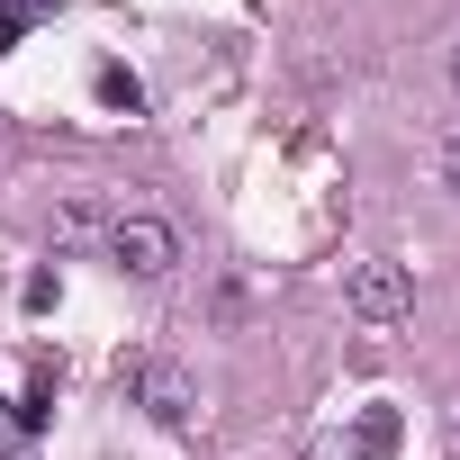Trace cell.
<instances>
[{
	"label": "cell",
	"mask_w": 460,
	"mask_h": 460,
	"mask_svg": "<svg viewBox=\"0 0 460 460\" xmlns=\"http://www.w3.org/2000/svg\"><path fill=\"white\" fill-rule=\"evenodd\" d=\"M91 235H109L100 199H64V217H55V244H91Z\"/></svg>",
	"instance_id": "obj_4"
},
{
	"label": "cell",
	"mask_w": 460,
	"mask_h": 460,
	"mask_svg": "<svg viewBox=\"0 0 460 460\" xmlns=\"http://www.w3.org/2000/svg\"><path fill=\"white\" fill-rule=\"evenodd\" d=\"M343 298H352V316H361L370 334H388V325H406V316H415V271H406L397 253H370V262H352Z\"/></svg>",
	"instance_id": "obj_2"
},
{
	"label": "cell",
	"mask_w": 460,
	"mask_h": 460,
	"mask_svg": "<svg viewBox=\"0 0 460 460\" xmlns=\"http://www.w3.org/2000/svg\"><path fill=\"white\" fill-rule=\"evenodd\" d=\"M298 460H361V442H352V433H316Z\"/></svg>",
	"instance_id": "obj_7"
},
{
	"label": "cell",
	"mask_w": 460,
	"mask_h": 460,
	"mask_svg": "<svg viewBox=\"0 0 460 460\" xmlns=\"http://www.w3.org/2000/svg\"><path fill=\"white\" fill-rule=\"evenodd\" d=\"M451 451H460V415H451Z\"/></svg>",
	"instance_id": "obj_11"
},
{
	"label": "cell",
	"mask_w": 460,
	"mask_h": 460,
	"mask_svg": "<svg viewBox=\"0 0 460 460\" xmlns=\"http://www.w3.org/2000/svg\"><path fill=\"white\" fill-rule=\"evenodd\" d=\"M118 379H127V397H136L154 424H172V433L199 415V379H190L181 361H163V352H136V361H118Z\"/></svg>",
	"instance_id": "obj_3"
},
{
	"label": "cell",
	"mask_w": 460,
	"mask_h": 460,
	"mask_svg": "<svg viewBox=\"0 0 460 460\" xmlns=\"http://www.w3.org/2000/svg\"><path fill=\"white\" fill-rule=\"evenodd\" d=\"M451 91H460V55H451Z\"/></svg>",
	"instance_id": "obj_10"
},
{
	"label": "cell",
	"mask_w": 460,
	"mask_h": 460,
	"mask_svg": "<svg viewBox=\"0 0 460 460\" xmlns=\"http://www.w3.org/2000/svg\"><path fill=\"white\" fill-rule=\"evenodd\" d=\"M442 181H451V190H460V136H451V145H442Z\"/></svg>",
	"instance_id": "obj_9"
},
{
	"label": "cell",
	"mask_w": 460,
	"mask_h": 460,
	"mask_svg": "<svg viewBox=\"0 0 460 460\" xmlns=\"http://www.w3.org/2000/svg\"><path fill=\"white\" fill-rule=\"evenodd\" d=\"M0 460H37V442L19 433V415H10V406H0Z\"/></svg>",
	"instance_id": "obj_8"
},
{
	"label": "cell",
	"mask_w": 460,
	"mask_h": 460,
	"mask_svg": "<svg viewBox=\"0 0 460 460\" xmlns=\"http://www.w3.org/2000/svg\"><path fill=\"white\" fill-rule=\"evenodd\" d=\"M91 91H100V109H118V118H136V109H145L136 73H118V64H100V82H91Z\"/></svg>",
	"instance_id": "obj_5"
},
{
	"label": "cell",
	"mask_w": 460,
	"mask_h": 460,
	"mask_svg": "<svg viewBox=\"0 0 460 460\" xmlns=\"http://www.w3.org/2000/svg\"><path fill=\"white\" fill-rule=\"evenodd\" d=\"M352 442H361V460H388V451H397V415H388V406H370Z\"/></svg>",
	"instance_id": "obj_6"
},
{
	"label": "cell",
	"mask_w": 460,
	"mask_h": 460,
	"mask_svg": "<svg viewBox=\"0 0 460 460\" xmlns=\"http://www.w3.org/2000/svg\"><path fill=\"white\" fill-rule=\"evenodd\" d=\"M109 262H118V271H136V280H172V271H181V226H172V217H154V208L109 217Z\"/></svg>",
	"instance_id": "obj_1"
}]
</instances>
